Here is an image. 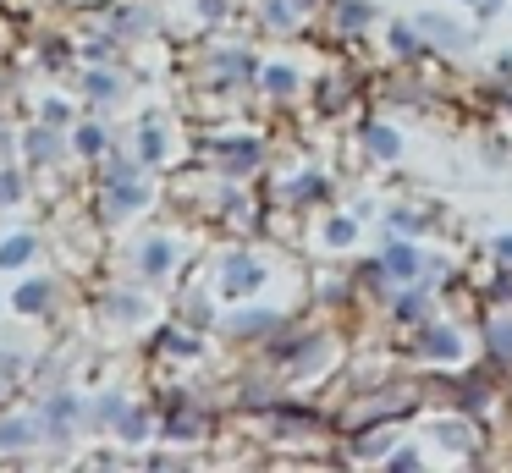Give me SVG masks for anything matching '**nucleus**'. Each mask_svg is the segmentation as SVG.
I'll return each mask as SVG.
<instances>
[{
    "label": "nucleus",
    "instance_id": "nucleus-1",
    "mask_svg": "<svg viewBox=\"0 0 512 473\" xmlns=\"http://www.w3.org/2000/svg\"><path fill=\"white\" fill-rule=\"evenodd\" d=\"M369 149H380V154H397V138H391L386 127H375V132H369Z\"/></svg>",
    "mask_w": 512,
    "mask_h": 473
},
{
    "label": "nucleus",
    "instance_id": "nucleus-2",
    "mask_svg": "<svg viewBox=\"0 0 512 473\" xmlns=\"http://www.w3.org/2000/svg\"><path fill=\"white\" fill-rule=\"evenodd\" d=\"M248 281H259V270H254L248 259H237V264H232V286H248Z\"/></svg>",
    "mask_w": 512,
    "mask_h": 473
},
{
    "label": "nucleus",
    "instance_id": "nucleus-3",
    "mask_svg": "<svg viewBox=\"0 0 512 473\" xmlns=\"http://www.w3.org/2000/svg\"><path fill=\"white\" fill-rule=\"evenodd\" d=\"M496 248H501V259H512V237H501V242H496Z\"/></svg>",
    "mask_w": 512,
    "mask_h": 473
}]
</instances>
